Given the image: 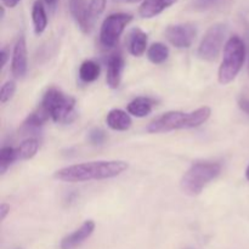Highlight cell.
I'll use <instances>...</instances> for the list:
<instances>
[{"instance_id":"obj_1","label":"cell","mask_w":249,"mask_h":249,"mask_svg":"<svg viewBox=\"0 0 249 249\" xmlns=\"http://www.w3.org/2000/svg\"><path fill=\"white\" fill-rule=\"evenodd\" d=\"M128 167V163L124 160H95L58 169L55 173V179L65 182L106 180L123 174Z\"/></svg>"},{"instance_id":"obj_2","label":"cell","mask_w":249,"mask_h":249,"mask_svg":"<svg viewBox=\"0 0 249 249\" xmlns=\"http://www.w3.org/2000/svg\"><path fill=\"white\" fill-rule=\"evenodd\" d=\"M212 109L203 106L190 113L180 111H170L153 119L147 126V131L151 134L169 133L179 129H192L202 125L209 119Z\"/></svg>"},{"instance_id":"obj_3","label":"cell","mask_w":249,"mask_h":249,"mask_svg":"<svg viewBox=\"0 0 249 249\" xmlns=\"http://www.w3.org/2000/svg\"><path fill=\"white\" fill-rule=\"evenodd\" d=\"M221 165L214 162H198L192 164L181 178L180 186L184 194L198 196L213 180L219 177Z\"/></svg>"},{"instance_id":"obj_4","label":"cell","mask_w":249,"mask_h":249,"mask_svg":"<svg viewBox=\"0 0 249 249\" xmlns=\"http://www.w3.org/2000/svg\"><path fill=\"white\" fill-rule=\"evenodd\" d=\"M246 61V45L242 39L233 36L226 41L224 48V56L219 67L218 79L223 85L230 84L235 80L242 70Z\"/></svg>"},{"instance_id":"obj_5","label":"cell","mask_w":249,"mask_h":249,"mask_svg":"<svg viewBox=\"0 0 249 249\" xmlns=\"http://www.w3.org/2000/svg\"><path fill=\"white\" fill-rule=\"evenodd\" d=\"M40 107L56 123H71L75 118V100L56 88H50L44 94Z\"/></svg>"},{"instance_id":"obj_6","label":"cell","mask_w":249,"mask_h":249,"mask_svg":"<svg viewBox=\"0 0 249 249\" xmlns=\"http://www.w3.org/2000/svg\"><path fill=\"white\" fill-rule=\"evenodd\" d=\"M228 34V27L224 23H215L207 31L198 46L199 58L204 61H215L223 49Z\"/></svg>"},{"instance_id":"obj_7","label":"cell","mask_w":249,"mask_h":249,"mask_svg":"<svg viewBox=\"0 0 249 249\" xmlns=\"http://www.w3.org/2000/svg\"><path fill=\"white\" fill-rule=\"evenodd\" d=\"M131 21H133V16L130 14H124V12H118V14H112L107 16L102 22L101 29H100L101 45L105 48L116 46L125 27Z\"/></svg>"},{"instance_id":"obj_8","label":"cell","mask_w":249,"mask_h":249,"mask_svg":"<svg viewBox=\"0 0 249 249\" xmlns=\"http://www.w3.org/2000/svg\"><path fill=\"white\" fill-rule=\"evenodd\" d=\"M196 26L192 23L172 24L165 29V38L178 49L190 48L196 39Z\"/></svg>"},{"instance_id":"obj_9","label":"cell","mask_w":249,"mask_h":249,"mask_svg":"<svg viewBox=\"0 0 249 249\" xmlns=\"http://www.w3.org/2000/svg\"><path fill=\"white\" fill-rule=\"evenodd\" d=\"M95 223L92 220H87L80 225V228H78L77 230L73 231L70 235L65 236L62 238L60 243L61 249H75L79 246H82L90 236L92 235V232L95 231Z\"/></svg>"},{"instance_id":"obj_10","label":"cell","mask_w":249,"mask_h":249,"mask_svg":"<svg viewBox=\"0 0 249 249\" xmlns=\"http://www.w3.org/2000/svg\"><path fill=\"white\" fill-rule=\"evenodd\" d=\"M28 68V57H27V44L26 38L23 36L17 39L14 46L11 60L12 74L16 78H23Z\"/></svg>"},{"instance_id":"obj_11","label":"cell","mask_w":249,"mask_h":249,"mask_svg":"<svg viewBox=\"0 0 249 249\" xmlns=\"http://www.w3.org/2000/svg\"><path fill=\"white\" fill-rule=\"evenodd\" d=\"M124 70V58L121 53H113L107 61L106 82L111 89H117L121 84Z\"/></svg>"},{"instance_id":"obj_12","label":"cell","mask_w":249,"mask_h":249,"mask_svg":"<svg viewBox=\"0 0 249 249\" xmlns=\"http://www.w3.org/2000/svg\"><path fill=\"white\" fill-rule=\"evenodd\" d=\"M178 1L179 0H142L139 7V15L142 18H153Z\"/></svg>"},{"instance_id":"obj_13","label":"cell","mask_w":249,"mask_h":249,"mask_svg":"<svg viewBox=\"0 0 249 249\" xmlns=\"http://www.w3.org/2000/svg\"><path fill=\"white\" fill-rule=\"evenodd\" d=\"M68 6H70V12L79 28L84 32L85 34L90 33L91 28L88 22V6H89V1L88 0H70L68 1Z\"/></svg>"},{"instance_id":"obj_14","label":"cell","mask_w":249,"mask_h":249,"mask_svg":"<svg viewBox=\"0 0 249 249\" xmlns=\"http://www.w3.org/2000/svg\"><path fill=\"white\" fill-rule=\"evenodd\" d=\"M147 48V34L142 29L133 28L128 36V50L133 56L140 57Z\"/></svg>"},{"instance_id":"obj_15","label":"cell","mask_w":249,"mask_h":249,"mask_svg":"<svg viewBox=\"0 0 249 249\" xmlns=\"http://www.w3.org/2000/svg\"><path fill=\"white\" fill-rule=\"evenodd\" d=\"M129 114L130 113H126V112L123 111V109H118V108L111 109L106 117L107 125H108L112 130H116V131L128 130V129L131 126V124H133Z\"/></svg>"},{"instance_id":"obj_16","label":"cell","mask_w":249,"mask_h":249,"mask_svg":"<svg viewBox=\"0 0 249 249\" xmlns=\"http://www.w3.org/2000/svg\"><path fill=\"white\" fill-rule=\"evenodd\" d=\"M153 105H155V101H153L152 99L140 96L134 99L131 102H129L128 106H126V111H128V113H130L131 116L138 117V118H142V117L148 116V114L152 112Z\"/></svg>"},{"instance_id":"obj_17","label":"cell","mask_w":249,"mask_h":249,"mask_svg":"<svg viewBox=\"0 0 249 249\" xmlns=\"http://www.w3.org/2000/svg\"><path fill=\"white\" fill-rule=\"evenodd\" d=\"M32 21L34 26V33L36 36L43 33L48 27V15L41 0H36L32 7Z\"/></svg>"},{"instance_id":"obj_18","label":"cell","mask_w":249,"mask_h":249,"mask_svg":"<svg viewBox=\"0 0 249 249\" xmlns=\"http://www.w3.org/2000/svg\"><path fill=\"white\" fill-rule=\"evenodd\" d=\"M49 118H50V116H49V114L46 113L40 106H39V108L36 109V112L29 114V116L26 118V121L23 122V130L26 131L39 130Z\"/></svg>"},{"instance_id":"obj_19","label":"cell","mask_w":249,"mask_h":249,"mask_svg":"<svg viewBox=\"0 0 249 249\" xmlns=\"http://www.w3.org/2000/svg\"><path fill=\"white\" fill-rule=\"evenodd\" d=\"M39 150V141L36 138H28L19 143L17 151V160H31L36 155Z\"/></svg>"},{"instance_id":"obj_20","label":"cell","mask_w":249,"mask_h":249,"mask_svg":"<svg viewBox=\"0 0 249 249\" xmlns=\"http://www.w3.org/2000/svg\"><path fill=\"white\" fill-rule=\"evenodd\" d=\"M100 66L91 60L84 61L79 67V78L84 83H92L99 78Z\"/></svg>"},{"instance_id":"obj_21","label":"cell","mask_w":249,"mask_h":249,"mask_svg":"<svg viewBox=\"0 0 249 249\" xmlns=\"http://www.w3.org/2000/svg\"><path fill=\"white\" fill-rule=\"evenodd\" d=\"M169 57V48L163 43H155L148 48L147 58L155 65L165 62Z\"/></svg>"},{"instance_id":"obj_22","label":"cell","mask_w":249,"mask_h":249,"mask_svg":"<svg viewBox=\"0 0 249 249\" xmlns=\"http://www.w3.org/2000/svg\"><path fill=\"white\" fill-rule=\"evenodd\" d=\"M107 0H89V6H88V22H89L90 28L92 29L95 22L102 15V12L106 9Z\"/></svg>"},{"instance_id":"obj_23","label":"cell","mask_w":249,"mask_h":249,"mask_svg":"<svg viewBox=\"0 0 249 249\" xmlns=\"http://www.w3.org/2000/svg\"><path fill=\"white\" fill-rule=\"evenodd\" d=\"M17 160V151L16 148L11 146H4L0 150V173L5 174L7 168Z\"/></svg>"},{"instance_id":"obj_24","label":"cell","mask_w":249,"mask_h":249,"mask_svg":"<svg viewBox=\"0 0 249 249\" xmlns=\"http://www.w3.org/2000/svg\"><path fill=\"white\" fill-rule=\"evenodd\" d=\"M15 92H16V83L14 80L6 82L2 85L1 89H0V102L2 105H5L7 101H10L12 99Z\"/></svg>"},{"instance_id":"obj_25","label":"cell","mask_w":249,"mask_h":249,"mask_svg":"<svg viewBox=\"0 0 249 249\" xmlns=\"http://www.w3.org/2000/svg\"><path fill=\"white\" fill-rule=\"evenodd\" d=\"M106 140V134L101 129H92L89 133V141L92 145H102Z\"/></svg>"},{"instance_id":"obj_26","label":"cell","mask_w":249,"mask_h":249,"mask_svg":"<svg viewBox=\"0 0 249 249\" xmlns=\"http://www.w3.org/2000/svg\"><path fill=\"white\" fill-rule=\"evenodd\" d=\"M10 213V206L6 203H1L0 204V219L1 221L5 220V218L7 216V214Z\"/></svg>"},{"instance_id":"obj_27","label":"cell","mask_w":249,"mask_h":249,"mask_svg":"<svg viewBox=\"0 0 249 249\" xmlns=\"http://www.w3.org/2000/svg\"><path fill=\"white\" fill-rule=\"evenodd\" d=\"M238 105H240V107L242 108V111H245L246 113L249 114V97H241L240 101H238Z\"/></svg>"},{"instance_id":"obj_28","label":"cell","mask_w":249,"mask_h":249,"mask_svg":"<svg viewBox=\"0 0 249 249\" xmlns=\"http://www.w3.org/2000/svg\"><path fill=\"white\" fill-rule=\"evenodd\" d=\"M19 1H21V0H1L2 5H4L5 7H9V9L16 7L17 5L19 4Z\"/></svg>"},{"instance_id":"obj_29","label":"cell","mask_w":249,"mask_h":249,"mask_svg":"<svg viewBox=\"0 0 249 249\" xmlns=\"http://www.w3.org/2000/svg\"><path fill=\"white\" fill-rule=\"evenodd\" d=\"M0 60H1V68L5 67L7 60H9V53H7L6 49H2V50L0 51Z\"/></svg>"},{"instance_id":"obj_30","label":"cell","mask_w":249,"mask_h":249,"mask_svg":"<svg viewBox=\"0 0 249 249\" xmlns=\"http://www.w3.org/2000/svg\"><path fill=\"white\" fill-rule=\"evenodd\" d=\"M44 2H45V4L48 5L51 10H53L56 7V5H57L58 0H44Z\"/></svg>"},{"instance_id":"obj_31","label":"cell","mask_w":249,"mask_h":249,"mask_svg":"<svg viewBox=\"0 0 249 249\" xmlns=\"http://www.w3.org/2000/svg\"><path fill=\"white\" fill-rule=\"evenodd\" d=\"M114 2H121V4H134V2L142 1V0H112Z\"/></svg>"},{"instance_id":"obj_32","label":"cell","mask_w":249,"mask_h":249,"mask_svg":"<svg viewBox=\"0 0 249 249\" xmlns=\"http://www.w3.org/2000/svg\"><path fill=\"white\" fill-rule=\"evenodd\" d=\"M246 178H247V180L249 181V164H248L247 169H246Z\"/></svg>"}]
</instances>
